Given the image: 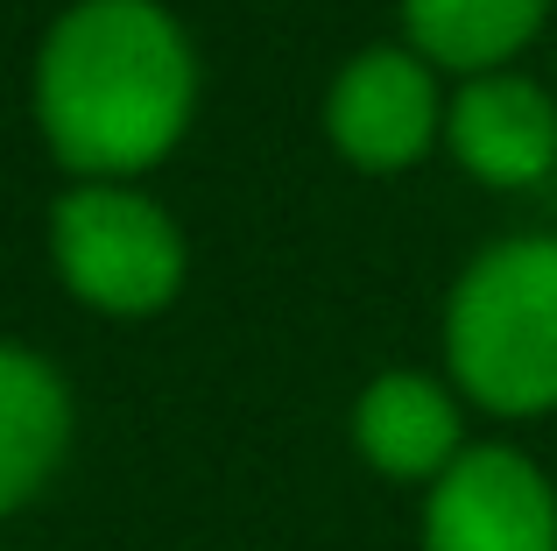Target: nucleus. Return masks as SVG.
I'll list each match as a JSON object with an SVG mask.
<instances>
[{
    "label": "nucleus",
    "instance_id": "7",
    "mask_svg": "<svg viewBox=\"0 0 557 551\" xmlns=\"http://www.w3.org/2000/svg\"><path fill=\"white\" fill-rule=\"evenodd\" d=\"M346 439H354L360 467L395 488H431L451 460L466 453V396L445 382V368H381L360 382L354 411H346Z\"/></svg>",
    "mask_w": 557,
    "mask_h": 551
},
{
    "label": "nucleus",
    "instance_id": "4",
    "mask_svg": "<svg viewBox=\"0 0 557 551\" xmlns=\"http://www.w3.org/2000/svg\"><path fill=\"white\" fill-rule=\"evenodd\" d=\"M445 71H431L409 42H368L332 71L318 127L360 177H403L431 149H445Z\"/></svg>",
    "mask_w": 557,
    "mask_h": 551
},
{
    "label": "nucleus",
    "instance_id": "3",
    "mask_svg": "<svg viewBox=\"0 0 557 551\" xmlns=\"http://www.w3.org/2000/svg\"><path fill=\"white\" fill-rule=\"evenodd\" d=\"M50 269L92 318L141 326L184 297L190 241L141 184H71L50 206Z\"/></svg>",
    "mask_w": 557,
    "mask_h": 551
},
{
    "label": "nucleus",
    "instance_id": "8",
    "mask_svg": "<svg viewBox=\"0 0 557 551\" xmlns=\"http://www.w3.org/2000/svg\"><path fill=\"white\" fill-rule=\"evenodd\" d=\"M78 439V396L64 368L28 340H0V524L36 510Z\"/></svg>",
    "mask_w": 557,
    "mask_h": 551
},
{
    "label": "nucleus",
    "instance_id": "5",
    "mask_svg": "<svg viewBox=\"0 0 557 551\" xmlns=\"http://www.w3.org/2000/svg\"><path fill=\"white\" fill-rule=\"evenodd\" d=\"M417 551H557V481L508 439H473L417 510Z\"/></svg>",
    "mask_w": 557,
    "mask_h": 551
},
{
    "label": "nucleus",
    "instance_id": "9",
    "mask_svg": "<svg viewBox=\"0 0 557 551\" xmlns=\"http://www.w3.org/2000/svg\"><path fill=\"white\" fill-rule=\"evenodd\" d=\"M557 0H395L403 42L451 85L480 71H516V57L544 36Z\"/></svg>",
    "mask_w": 557,
    "mask_h": 551
},
{
    "label": "nucleus",
    "instance_id": "1",
    "mask_svg": "<svg viewBox=\"0 0 557 551\" xmlns=\"http://www.w3.org/2000/svg\"><path fill=\"white\" fill-rule=\"evenodd\" d=\"M28 113L71 184H135L198 121V42L170 0H71L36 42Z\"/></svg>",
    "mask_w": 557,
    "mask_h": 551
},
{
    "label": "nucleus",
    "instance_id": "6",
    "mask_svg": "<svg viewBox=\"0 0 557 551\" xmlns=\"http://www.w3.org/2000/svg\"><path fill=\"white\" fill-rule=\"evenodd\" d=\"M445 149L480 192L557 184V85L530 71H480L445 99Z\"/></svg>",
    "mask_w": 557,
    "mask_h": 551
},
{
    "label": "nucleus",
    "instance_id": "2",
    "mask_svg": "<svg viewBox=\"0 0 557 551\" xmlns=\"http://www.w3.org/2000/svg\"><path fill=\"white\" fill-rule=\"evenodd\" d=\"M445 382L466 411L536 425L557 411V234H502L445 290Z\"/></svg>",
    "mask_w": 557,
    "mask_h": 551
}]
</instances>
